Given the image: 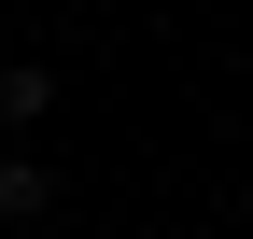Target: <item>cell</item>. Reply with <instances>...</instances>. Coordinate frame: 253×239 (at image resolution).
<instances>
[{
    "instance_id": "6da1fadb",
    "label": "cell",
    "mask_w": 253,
    "mask_h": 239,
    "mask_svg": "<svg viewBox=\"0 0 253 239\" xmlns=\"http://www.w3.org/2000/svg\"><path fill=\"white\" fill-rule=\"evenodd\" d=\"M28 211H56V169H42V155H0V239H14Z\"/></svg>"
},
{
    "instance_id": "7a4b0ae2",
    "label": "cell",
    "mask_w": 253,
    "mask_h": 239,
    "mask_svg": "<svg viewBox=\"0 0 253 239\" xmlns=\"http://www.w3.org/2000/svg\"><path fill=\"white\" fill-rule=\"evenodd\" d=\"M42 113H56V71L14 56V71H0V127H42Z\"/></svg>"
}]
</instances>
